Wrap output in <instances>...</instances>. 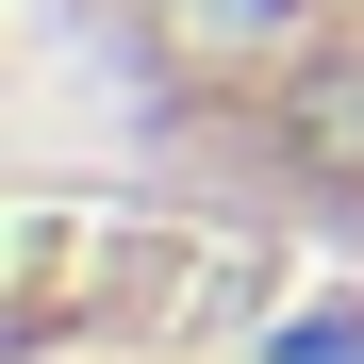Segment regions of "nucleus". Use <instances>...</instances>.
<instances>
[{"label": "nucleus", "instance_id": "obj_1", "mask_svg": "<svg viewBox=\"0 0 364 364\" xmlns=\"http://www.w3.org/2000/svg\"><path fill=\"white\" fill-rule=\"evenodd\" d=\"M282 133H298V166H364V33L298 50V83H282Z\"/></svg>", "mask_w": 364, "mask_h": 364}, {"label": "nucleus", "instance_id": "obj_2", "mask_svg": "<svg viewBox=\"0 0 364 364\" xmlns=\"http://www.w3.org/2000/svg\"><path fill=\"white\" fill-rule=\"evenodd\" d=\"M149 17H166V50H282L298 0H149Z\"/></svg>", "mask_w": 364, "mask_h": 364}]
</instances>
